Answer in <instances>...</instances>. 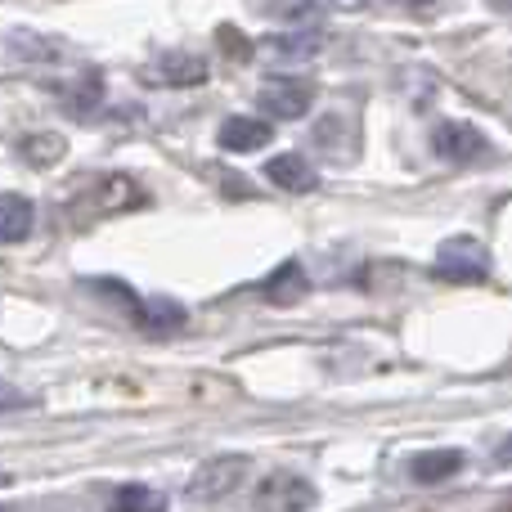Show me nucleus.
<instances>
[{"label":"nucleus","mask_w":512,"mask_h":512,"mask_svg":"<svg viewBox=\"0 0 512 512\" xmlns=\"http://www.w3.org/2000/svg\"><path fill=\"white\" fill-rule=\"evenodd\" d=\"M140 203H144V189L131 176H104L90 194H81L72 203V216L86 225V221H104V216H117V212H131Z\"/></svg>","instance_id":"f257e3e1"},{"label":"nucleus","mask_w":512,"mask_h":512,"mask_svg":"<svg viewBox=\"0 0 512 512\" xmlns=\"http://www.w3.org/2000/svg\"><path fill=\"white\" fill-rule=\"evenodd\" d=\"M436 274L450 283H486L490 279V248L472 234H459V239H445L441 252H436Z\"/></svg>","instance_id":"f03ea898"},{"label":"nucleus","mask_w":512,"mask_h":512,"mask_svg":"<svg viewBox=\"0 0 512 512\" xmlns=\"http://www.w3.org/2000/svg\"><path fill=\"white\" fill-rule=\"evenodd\" d=\"M432 153L441 162H454V167H472V162L490 158V140L477 131L472 122H441L432 131Z\"/></svg>","instance_id":"7ed1b4c3"},{"label":"nucleus","mask_w":512,"mask_h":512,"mask_svg":"<svg viewBox=\"0 0 512 512\" xmlns=\"http://www.w3.org/2000/svg\"><path fill=\"white\" fill-rule=\"evenodd\" d=\"M256 508L261 512H310L315 508V486L297 472H270L256 490Z\"/></svg>","instance_id":"20e7f679"},{"label":"nucleus","mask_w":512,"mask_h":512,"mask_svg":"<svg viewBox=\"0 0 512 512\" xmlns=\"http://www.w3.org/2000/svg\"><path fill=\"white\" fill-rule=\"evenodd\" d=\"M248 468H252V463L243 459V454H216V459H207L203 468L194 472V481H189V495H194V499H225L230 490L243 486Z\"/></svg>","instance_id":"39448f33"},{"label":"nucleus","mask_w":512,"mask_h":512,"mask_svg":"<svg viewBox=\"0 0 512 512\" xmlns=\"http://www.w3.org/2000/svg\"><path fill=\"white\" fill-rule=\"evenodd\" d=\"M140 81L144 86H203L207 59H194V54H162V59L144 63Z\"/></svg>","instance_id":"423d86ee"},{"label":"nucleus","mask_w":512,"mask_h":512,"mask_svg":"<svg viewBox=\"0 0 512 512\" xmlns=\"http://www.w3.org/2000/svg\"><path fill=\"white\" fill-rule=\"evenodd\" d=\"M256 104L274 122H292V117L310 113V86H301V81H270V86H261Z\"/></svg>","instance_id":"0eeeda50"},{"label":"nucleus","mask_w":512,"mask_h":512,"mask_svg":"<svg viewBox=\"0 0 512 512\" xmlns=\"http://www.w3.org/2000/svg\"><path fill=\"white\" fill-rule=\"evenodd\" d=\"M265 176H270L279 189H288V194H306V189L319 185L315 162H306L301 153H279V158H270L265 162Z\"/></svg>","instance_id":"6e6552de"},{"label":"nucleus","mask_w":512,"mask_h":512,"mask_svg":"<svg viewBox=\"0 0 512 512\" xmlns=\"http://www.w3.org/2000/svg\"><path fill=\"white\" fill-rule=\"evenodd\" d=\"M270 122H261V117H230V122L221 126V149H230V153H256V149H265L270 144Z\"/></svg>","instance_id":"1a4fd4ad"},{"label":"nucleus","mask_w":512,"mask_h":512,"mask_svg":"<svg viewBox=\"0 0 512 512\" xmlns=\"http://www.w3.org/2000/svg\"><path fill=\"white\" fill-rule=\"evenodd\" d=\"M63 153H68V140H63L59 131H27L23 140H18V158H23L27 167H54Z\"/></svg>","instance_id":"9d476101"},{"label":"nucleus","mask_w":512,"mask_h":512,"mask_svg":"<svg viewBox=\"0 0 512 512\" xmlns=\"http://www.w3.org/2000/svg\"><path fill=\"white\" fill-rule=\"evenodd\" d=\"M36 207L23 194H0V243H18L32 234Z\"/></svg>","instance_id":"9b49d317"},{"label":"nucleus","mask_w":512,"mask_h":512,"mask_svg":"<svg viewBox=\"0 0 512 512\" xmlns=\"http://www.w3.org/2000/svg\"><path fill=\"white\" fill-rule=\"evenodd\" d=\"M306 288H310V283H306V274H301V265H297V261H283L279 270L265 279L261 292H265L270 301H279V306H288V301H301V297H306Z\"/></svg>","instance_id":"f8f14e48"},{"label":"nucleus","mask_w":512,"mask_h":512,"mask_svg":"<svg viewBox=\"0 0 512 512\" xmlns=\"http://www.w3.org/2000/svg\"><path fill=\"white\" fill-rule=\"evenodd\" d=\"M59 99H63V108H68V113L86 117V113H95V108L104 104V81H99L95 72H86V77H77L72 86H63Z\"/></svg>","instance_id":"ddd939ff"},{"label":"nucleus","mask_w":512,"mask_h":512,"mask_svg":"<svg viewBox=\"0 0 512 512\" xmlns=\"http://www.w3.org/2000/svg\"><path fill=\"white\" fill-rule=\"evenodd\" d=\"M463 468V454L459 450H436V454H423V459H414L409 463V477L414 481H445V477H454V472Z\"/></svg>","instance_id":"4468645a"},{"label":"nucleus","mask_w":512,"mask_h":512,"mask_svg":"<svg viewBox=\"0 0 512 512\" xmlns=\"http://www.w3.org/2000/svg\"><path fill=\"white\" fill-rule=\"evenodd\" d=\"M108 512H167V499L149 486H122L108 499Z\"/></svg>","instance_id":"2eb2a0df"},{"label":"nucleus","mask_w":512,"mask_h":512,"mask_svg":"<svg viewBox=\"0 0 512 512\" xmlns=\"http://www.w3.org/2000/svg\"><path fill=\"white\" fill-rule=\"evenodd\" d=\"M135 319H140L144 328H153V333H167V328L185 324V306H176V301H140Z\"/></svg>","instance_id":"dca6fc26"},{"label":"nucleus","mask_w":512,"mask_h":512,"mask_svg":"<svg viewBox=\"0 0 512 512\" xmlns=\"http://www.w3.org/2000/svg\"><path fill=\"white\" fill-rule=\"evenodd\" d=\"M274 54H283V59H310V54L319 50V32H301V36H270Z\"/></svg>","instance_id":"f3484780"},{"label":"nucleus","mask_w":512,"mask_h":512,"mask_svg":"<svg viewBox=\"0 0 512 512\" xmlns=\"http://www.w3.org/2000/svg\"><path fill=\"white\" fill-rule=\"evenodd\" d=\"M216 45H221V50L230 54L234 63H248V59H252V41L239 32V27H230V23L216 27Z\"/></svg>","instance_id":"a211bd4d"},{"label":"nucleus","mask_w":512,"mask_h":512,"mask_svg":"<svg viewBox=\"0 0 512 512\" xmlns=\"http://www.w3.org/2000/svg\"><path fill=\"white\" fill-rule=\"evenodd\" d=\"M270 14L288 18V23H310V14H315V0H274Z\"/></svg>","instance_id":"6ab92c4d"},{"label":"nucleus","mask_w":512,"mask_h":512,"mask_svg":"<svg viewBox=\"0 0 512 512\" xmlns=\"http://www.w3.org/2000/svg\"><path fill=\"white\" fill-rule=\"evenodd\" d=\"M27 405H32L27 391H18L14 382H0V414H9V409H27Z\"/></svg>","instance_id":"aec40b11"},{"label":"nucleus","mask_w":512,"mask_h":512,"mask_svg":"<svg viewBox=\"0 0 512 512\" xmlns=\"http://www.w3.org/2000/svg\"><path fill=\"white\" fill-rule=\"evenodd\" d=\"M495 463H499V468H512V436H508V441H504V445H499Z\"/></svg>","instance_id":"412c9836"},{"label":"nucleus","mask_w":512,"mask_h":512,"mask_svg":"<svg viewBox=\"0 0 512 512\" xmlns=\"http://www.w3.org/2000/svg\"><path fill=\"white\" fill-rule=\"evenodd\" d=\"M333 5H337V9H364L369 0H333Z\"/></svg>","instance_id":"4be33fe9"},{"label":"nucleus","mask_w":512,"mask_h":512,"mask_svg":"<svg viewBox=\"0 0 512 512\" xmlns=\"http://www.w3.org/2000/svg\"><path fill=\"white\" fill-rule=\"evenodd\" d=\"M490 5H495L499 14H512V0H490Z\"/></svg>","instance_id":"5701e85b"},{"label":"nucleus","mask_w":512,"mask_h":512,"mask_svg":"<svg viewBox=\"0 0 512 512\" xmlns=\"http://www.w3.org/2000/svg\"><path fill=\"white\" fill-rule=\"evenodd\" d=\"M396 5H409V9H423V5H432V0H396Z\"/></svg>","instance_id":"b1692460"},{"label":"nucleus","mask_w":512,"mask_h":512,"mask_svg":"<svg viewBox=\"0 0 512 512\" xmlns=\"http://www.w3.org/2000/svg\"><path fill=\"white\" fill-rule=\"evenodd\" d=\"M495 512H512V504H504V508H495Z\"/></svg>","instance_id":"393cba45"},{"label":"nucleus","mask_w":512,"mask_h":512,"mask_svg":"<svg viewBox=\"0 0 512 512\" xmlns=\"http://www.w3.org/2000/svg\"><path fill=\"white\" fill-rule=\"evenodd\" d=\"M0 512H14V508H0Z\"/></svg>","instance_id":"a878e982"},{"label":"nucleus","mask_w":512,"mask_h":512,"mask_svg":"<svg viewBox=\"0 0 512 512\" xmlns=\"http://www.w3.org/2000/svg\"><path fill=\"white\" fill-rule=\"evenodd\" d=\"M0 486H5V477H0Z\"/></svg>","instance_id":"bb28decb"}]
</instances>
